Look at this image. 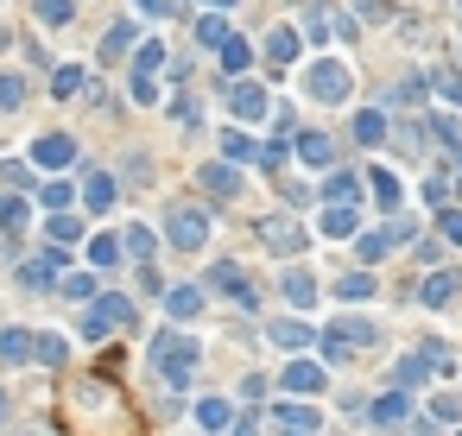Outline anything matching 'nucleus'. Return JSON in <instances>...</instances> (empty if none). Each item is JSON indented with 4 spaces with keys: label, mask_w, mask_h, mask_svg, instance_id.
<instances>
[{
    "label": "nucleus",
    "mask_w": 462,
    "mask_h": 436,
    "mask_svg": "<svg viewBox=\"0 0 462 436\" xmlns=\"http://www.w3.org/2000/svg\"><path fill=\"white\" fill-rule=\"evenodd\" d=\"M273 424H279L285 436H323V417L304 411V405H273Z\"/></svg>",
    "instance_id": "423d86ee"
},
{
    "label": "nucleus",
    "mask_w": 462,
    "mask_h": 436,
    "mask_svg": "<svg viewBox=\"0 0 462 436\" xmlns=\"http://www.w3.org/2000/svg\"><path fill=\"white\" fill-rule=\"evenodd\" d=\"M134 323V304L120 298V291H108V298H89V317H83V335L89 341H108L114 329H127Z\"/></svg>",
    "instance_id": "f03ea898"
},
{
    "label": "nucleus",
    "mask_w": 462,
    "mask_h": 436,
    "mask_svg": "<svg viewBox=\"0 0 462 436\" xmlns=\"http://www.w3.org/2000/svg\"><path fill=\"white\" fill-rule=\"evenodd\" d=\"M267 57H273V63H292V57H298V32H292V26H279V32L267 38Z\"/></svg>",
    "instance_id": "5701e85b"
},
{
    "label": "nucleus",
    "mask_w": 462,
    "mask_h": 436,
    "mask_svg": "<svg viewBox=\"0 0 462 436\" xmlns=\"http://www.w3.org/2000/svg\"><path fill=\"white\" fill-rule=\"evenodd\" d=\"M57 272H63V253H38V259H26V266H20V284L45 291V284H51Z\"/></svg>",
    "instance_id": "9d476101"
},
{
    "label": "nucleus",
    "mask_w": 462,
    "mask_h": 436,
    "mask_svg": "<svg viewBox=\"0 0 462 436\" xmlns=\"http://www.w3.org/2000/svg\"><path fill=\"white\" fill-rule=\"evenodd\" d=\"M32 13H38L45 26H70V20H77V13H70V0H38Z\"/></svg>",
    "instance_id": "c85d7f7f"
},
{
    "label": "nucleus",
    "mask_w": 462,
    "mask_h": 436,
    "mask_svg": "<svg viewBox=\"0 0 462 436\" xmlns=\"http://www.w3.org/2000/svg\"><path fill=\"white\" fill-rule=\"evenodd\" d=\"M406 417H412V405H406L400 392H386V399H374V424H386V430H392V424H406Z\"/></svg>",
    "instance_id": "dca6fc26"
},
{
    "label": "nucleus",
    "mask_w": 462,
    "mask_h": 436,
    "mask_svg": "<svg viewBox=\"0 0 462 436\" xmlns=\"http://www.w3.org/2000/svg\"><path fill=\"white\" fill-rule=\"evenodd\" d=\"M367 291H374V278H367V272H349V278L336 284V298H349V304H361V298H367Z\"/></svg>",
    "instance_id": "c756f323"
},
{
    "label": "nucleus",
    "mask_w": 462,
    "mask_h": 436,
    "mask_svg": "<svg viewBox=\"0 0 462 436\" xmlns=\"http://www.w3.org/2000/svg\"><path fill=\"white\" fill-rule=\"evenodd\" d=\"M260 165H267V171H279V165H285V139H273V145H260Z\"/></svg>",
    "instance_id": "a19ab883"
},
{
    "label": "nucleus",
    "mask_w": 462,
    "mask_h": 436,
    "mask_svg": "<svg viewBox=\"0 0 462 436\" xmlns=\"http://www.w3.org/2000/svg\"><path fill=\"white\" fill-rule=\"evenodd\" d=\"M392 13V0H361V20H386Z\"/></svg>",
    "instance_id": "49530a36"
},
{
    "label": "nucleus",
    "mask_w": 462,
    "mask_h": 436,
    "mask_svg": "<svg viewBox=\"0 0 462 436\" xmlns=\"http://www.w3.org/2000/svg\"><path fill=\"white\" fill-rule=\"evenodd\" d=\"M196 38H203V45H222V38H228V20H203V26H196Z\"/></svg>",
    "instance_id": "ea45409f"
},
{
    "label": "nucleus",
    "mask_w": 462,
    "mask_h": 436,
    "mask_svg": "<svg viewBox=\"0 0 462 436\" xmlns=\"http://www.w3.org/2000/svg\"><path fill=\"white\" fill-rule=\"evenodd\" d=\"M437 139H450V145L462 139V127H456V114H437Z\"/></svg>",
    "instance_id": "c03bdc74"
},
{
    "label": "nucleus",
    "mask_w": 462,
    "mask_h": 436,
    "mask_svg": "<svg viewBox=\"0 0 462 436\" xmlns=\"http://www.w3.org/2000/svg\"><path fill=\"white\" fill-rule=\"evenodd\" d=\"M304 89L317 95V102H329V108H336V102H349V63H336V57H323V63H310V77H304Z\"/></svg>",
    "instance_id": "7ed1b4c3"
},
{
    "label": "nucleus",
    "mask_w": 462,
    "mask_h": 436,
    "mask_svg": "<svg viewBox=\"0 0 462 436\" xmlns=\"http://www.w3.org/2000/svg\"><path fill=\"white\" fill-rule=\"evenodd\" d=\"M45 202L51 209H70V184H45Z\"/></svg>",
    "instance_id": "37998d69"
},
{
    "label": "nucleus",
    "mask_w": 462,
    "mask_h": 436,
    "mask_svg": "<svg viewBox=\"0 0 462 436\" xmlns=\"http://www.w3.org/2000/svg\"><path fill=\"white\" fill-rule=\"evenodd\" d=\"M190 367H196V341H190V335H159V341H153V374H159L171 392L190 386Z\"/></svg>",
    "instance_id": "f257e3e1"
},
{
    "label": "nucleus",
    "mask_w": 462,
    "mask_h": 436,
    "mask_svg": "<svg viewBox=\"0 0 462 436\" xmlns=\"http://www.w3.org/2000/svg\"><path fill=\"white\" fill-rule=\"evenodd\" d=\"M0 360H32V335L26 329H0Z\"/></svg>",
    "instance_id": "4be33fe9"
},
{
    "label": "nucleus",
    "mask_w": 462,
    "mask_h": 436,
    "mask_svg": "<svg viewBox=\"0 0 462 436\" xmlns=\"http://www.w3.org/2000/svg\"><path fill=\"white\" fill-rule=\"evenodd\" d=\"M153 70H165V45H140L134 51V77H153Z\"/></svg>",
    "instance_id": "cd10ccee"
},
{
    "label": "nucleus",
    "mask_w": 462,
    "mask_h": 436,
    "mask_svg": "<svg viewBox=\"0 0 462 436\" xmlns=\"http://www.w3.org/2000/svg\"><path fill=\"white\" fill-rule=\"evenodd\" d=\"M392 247V234H361V259H380Z\"/></svg>",
    "instance_id": "79ce46f5"
},
{
    "label": "nucleus",
    "mask_w": 462,
    "mask_h": 436,
    "mask_svg": "<svg viewBox=\"0 0 462 436\" xmlns=\"http://www.w3.org/2000/svg\"><path fill=\"white\" fill-rule=\"evenodd\" d=\"M51 89H57L63 102H70V95L83 89V70H77V63H63V70H57V83H51Z\"/></svg>",
    "instance_id": "72a5a7b5"
},
{
    "label": "nucleus",
    "mask_w": 462,
    "mask_h": 436,
    "mask_svg": "<svg viewBox=\"0 0 462 436\" xmlns=\"http://www.w3.org/2000/svg\"><path fill=\"white\" fill-rule=\"evenodd\" d=\"M228 114H235V120H260V114H267V95H260L253 83H235V89H228Z\"/></svg>",
    "instance_id": "1a4fd4ad"
},
{
    "label": "nucleus",
    "mask_w": 462,
    "mask_h": 436,
    "mask_svg": "<svg viewBox=\"0 0 462 436\" xmlns=\"http://www.w3.org/2000/svg\"><path fill=\"white\" fill-rule=\"evenodd\" d=\"M165 310L171 317H196V310H203V291H196V284H171L165 291Z\"/></svg>",
    "instance_id": "4468645a"
},
{
    "label": "nucleus",
    "mask_w": 462,
    "mask_h": 436,
    "mask_svg": "<svg viewBox=\"0 0 462 436\" xmlns=\"http://www.w3.org/2000/svg\"><path fill=\"white\" fill-rule=\"evenodd\" d=\"M45 228H51V241H57V247H77V241H83V222H77V215H63V209L51 215Z\"/></svg>",
    "instance_id": "a211bd4d"
},
{
    "label": "nucleus",
    "mask_w": 462,
    "mask_h": 436,
    "mask_svg": "<svg viewBox=\"0 0 462 436\" xmlns=\"http://www.w3.org/2000/svg\"><path fill=\"white\" fill-rule=\"evenodd\" d=\"M279 386H285V392H298V399H310V392H323V360H310V354H298V360H285V374H279Z\"/></svg>",
    "instance_id": "39448f33"
},
{
    "label": "nucleus",
    "mask_w": 462,
    "mask_h": 436,
    "mask_svg": "<svg viewBox=\"0 0 462 436\" xmlns=\"http://www.w3.org/2000/svg\"><path fill=\"white\" fill-rule=\"evenodd\" d=\"M222 63H228V70H247V45H241V38H235V32H228V38H222Z\"/></svg>",
    "instance_id": "e433bc0d"
},
{
    "label": "nucleus",
    "mask_w": 462,
    "mask_h": 436,
    "mask_svg": "<svg viewBox=\"0 0 462 436\" xmlns=\"http://www.w3.org/2000/svg\"><path fill=\"white\" fill-rule=\"evenodd\" d=\"M0 411H7V405H0Z\"/></svg>",
    "instance_id": "3c124183"
},
{
    "label": "nucleus",
    "mask_w": 462,
    "mask_h": 436,
    "mask_svg": "<svg viewBox=\"0 0 462 436\" xmlns=\"http://www.w3.org/2000/svg\"><path fill=\"white\" fill-rule=\"evenodd\" d=\"M63 298L89 304V298H95V278H89V272H70V278H63Z\"/></svg>",
    "instance_id": "2f4dec72"
},
{
    "label": "nucleus",
    "mask_w": 462,
    "mask_h": 436,
    "mask_svg": "<svg viewBox=\"0 0 462 436\" xmlns=\"http://www.w3.org/2000/svg\"><path fill=\"white\" fill-rule=\"evenodd\" d=\"M32 159H38L45 171H63V165H70V159H77V145H70V139H63V133H51V139H38V145H32Z\"/></svg>",
    "instance_id": "6e6552de"
},
{
    "label": "nucleus",
    "mask_w": 462,
    "mask_h": 436,
    "mask_svg": "<svg viewBox=\"0 0 462 436\" xmlns=\"http://www.w3.org/2000/svg\"><path fill=\"white\" fill-rule=\"evenodd\" d=\"M127 253H134V259H153V234L146 228H127V241H120Z\"/></svg>",
    "instance_id": "c9c22d12"
},
{
    "label": "nucleus",
    "mask_w": 462,
    "mask_h": 436,
    "mask_svg": "<svg viewBox=\"0 0 462 436\" xmlns=\"http://www.w3.org/2000/svg\"><path fill=\"white\" fill-rule=\"evenodd\" d=\"M83 202H89V209H108V202H114V177H108V171H95V177L83 184Z\"/></svg>",
    "instance_id": "b1692460"
},
{
    "label": "nucleus",
    "mask_w": 462,
    "mask_h": 436,
    "mask_svg": "<svg viewBox=\"0 0 462 436\" xmlns=\"http://www.w3.org/2000/svg\"><path fill=\"white\" fill-rule=\"evenodd\" d=\"M210 284H216V291H228L235 304H253V284L241 278V266H216V272H210Z\"/></svg>",
    "instance_id": "ddd939ff"
},
{
    "label": "nucleus",
    "mask_w": 462,
    "mask_h": 436,
    "mask_svg": "<svg viewBox=\"0 0 462 436\" xmlns=\"http://www.w3.org/2000/svg\"><path fill=\"white\" fill-rule=\"evenodd\" d=\"M323 196H329V202H349V196H355V177H342V171H336V177L323 184Z\"/></svg>",
    "instance_id": "4c0bfd02"
},
{
    "label": "nucleus",
    "mask_w": 462,
    "mask_h": 436,
    "mask_svg": "<svg viewBox=\"0 0 462 436\" xmlns=\"http://www.w3.org/2000/svg\"><path fill=\"white\" fill-rule=\"evenodd\" d=\"M260 241H267L273 253H298V247H304V228H298V222H285V215H273V222L260 228Z\"/></svg>",
    "instance_id": "0eeeda50"
},
{
    "label": "nucleus",
    "mask_w": 462,
    "mask_h": 436,
    "mask_svg": "<svg viewBox=\"0 0 462 436\" xmlns=\"http://www.w3.org/2000/svg\"><path fill=\"white\" fill-rule=\"evenodd\" d=\"M355 139H367V145H380V139H386V114H380V108H367V114L355 120Z\"/></svg>",
    "instance_id": "a878e982"
},
{
    "label": "nucleus",
    "mask_w": 462,
    "mask_h": 436,
    "mask_svg": "<svg viewBox=\"0 0 462 436\" xmlns=\"http://www.w3.org/2000/svg\"><path fill=\"white\" fill-rule=\"evenodd\" d=\"M89 259H95V266H114V259H120V241H114V234L89 241Z\"/></svg>",
    "instance_id": "f704fd0d"
},
{
    "label": "nucleus",
    "mask_w": 462,
    "mask_h": 436,
    "mask_svg": "<svg viewBox=\"0 0 462 436\" xmlns=\"http://www.w3.org/2000/svg\"><path fill=\"white\" fill-rule=\"evenodd\" d=\"M26 215H32V209H26L20 196H0V228H7V234H20V228H26Z\"/></svg>",
    "instance_id": "393cba45"
},
{
    "label": "nucleus",
    "mask_w": 462,
    "mask_h": 436,
    "mask_svg": "<svg viewBox=\"0 0 462 436\" xmlns=\"http://www.w3.org/2000/svg\"><path fill=\"white\" fill-rule=\"evenodd\" d=\"M285 298H292L298 310H310V304H317V278H310V272H292V278H285Z\"/></svg>",
    "instance_id": "412c9836"
},
{
    "label": "nucleus",
    "mask_w": 462,
    "mask_h": 436,
    "mask_svg": "<svg viewBox=\"0 0 462 436\" xmlns=\"http://www.w3.org/2000/svg\"><path fill=\"white\" fill-rule=\"evenodd\" d=\"M456 291H462V278H456V272H431V278L418 284V298H425L431 310H443V304L456 298Z\"/></svg>",
    "instance_id": "9b49d317"
},
{
    "label": "nucleus",
    "mask_w": 462,
    "mask_h": 436,
    "mask_svg": "<svg viewBox=\"0 0 462 436\" xmlns=\"http://www.w3.org/2000/svg\"><path fill=\"white\" fill-rule=\"evenodd\" d=\"M165 234H171V247H184V253H196V247H203V241H210V215H203V209H177Z\"/></svg>",
    "instance_id": "20e7f679"
},
{
    "label": "nucleus",
    "mask_w": 462,
    "mask_h": 436,
    "mask_svg": "<svg viewBox=\"0 0 462 436\" xmlns=\"http://www.w3.org/2000/svg\"><path fill=\"white\" fill-rule=\"evenodd\" d=\"M127 45H134V26H127V20H120V26H114V32H108V57H120V51H127Z\"/></svg>",
    "instance_id": "58836bf2"
},
{
    "label": "nucleus",
    "mask_w": 462,
    "mask_h": 436,
    "mask_svg": "<svg viewBox=\"0 0 462 436\" xmlns=\"http://www.w3.org/2000/svg\"><path fill=\"white\" fill-rule=\"evenodd\" d=\"M203 184H210V196H235V190H241V171H228V165L216 159V165L203 171Z\"/></svg>",
    "instance_id": "6ab92c4d"
},
{
    "label": "nucleus",
    "mask_w": 462,
    "mask_h": 436,
    "mask_svg": "<svg viewBox=\"0 0 462 436\" xmlns=\"http://www.w3.org/2000/svg\"><path fill=\"white\" fill-rule=\"evenodd\" d=\"M196 424H203V430H228V424H235V411H228L222 399H196Z\"/></svg>",
    "instance_id": "f3484780"
},
{
    "label": "nucleus",
    "mask_w": 462,
    "mask_h": 436,
    "mask_svg": "<svg viewBox=\"0 0 462 436\" xmlns=\"http://www.w3.org/2000/svg\"><path fill=\"white\" fill-rule=\"evenodd\" d=\"M140 13H177V0H140Z\"/></svg>",
    "instance_id": "09e8293b"
},
{
    "label": "nucleus",
    "mask_w": 462,
    "mask_h": 436,
    "mask_svg": "<svg viewBox=\"0 0 462 436\" xmlns=\"http://www.w3.org/2000/svg\"><path fill=\"white\" fill-rule=\"evenodd\" d=\"M32 354L45 360V367H63V360H70V341H63V335H38V341H32Z\"/></svg>",
    "instance_id": "aec40b11"
},
{
    "label": "nucleus",
    "mask_w": 462,
    "mask_h": 436,
    "mask_svg": "<svg viewBox=\"0 0 462 436\" xmlns=\"http://www.w3.org/2000/svg\"><path fill=\"white\" fill-rule=\"evenodd\" d=\"M210 7H216V13H228V7H235V0H210Z\"/></svg>",
    "instance_id": "8fccbe9b"
},
{
    "label": "nucleus",
    "mask_w": 462,
    "mask_h": 436,
    "mask_svg": "<svg viewBox=\"0 0 462 436\" xmlns=\"http://www.w3.org/2000/svg\"><path fill=\"white\" fill-rule=\"evenodd\" d=\"M443 234H450V241H462V209H443Z\"/></svg>",
    "instance_id": "de8ad7c7"
},
{
    "label": "nucleus",
    "mask_w": 462,
    "mask_h": 436,
    "mask_svg": "<svg viewBox=\"0 0 462 436\" xmlns=\"http://www.w3.org/2000/svg\"><path fill=\"white\" fill-rule=\"evenodd\" d=\"M431 411H437V417H443V424H456V417H462V399H437V405H431Z\"/></svg>",
    "instance_id": "a18cd8bd"
},
{
    "label": "nucleus",
    "mask_w": 462,
    "mask_h": 436,
    "mask_svg": "<svg viewBox=\"0 0 462 436\" xmlns=\"http://www.w3.org/2000/svg\"><path fill=\"white\" fill-rule=\"evenodd\" d=\"M355 222H361V215H355L349 202H329V209H323V234H329V241H355Z\"/></svg>",
    "instance_id": "f8f14e48"
},
{
    "label": "nucleus",
    "mask_w": 462,
    "mask_h": 436,
    "mask_svg": "<svg viewBox=\"0 0 462 436\" xmlns=\"http://www.w3.org/2000/svg\"><path fill=\"white\" fill-rule=\"evenodd\" d=\"M367 184H374V202H380V209H400V184H392L386 171H374Z\"/></svg>",
    "instance_id": "7c9ffc66"
},
{
    "label": "nucleus",
    "mask_w": 462,
    "mask_h": 436,
    "mask_svg": "<svg viewBox=\"0 0 462 436\" xmlns=\"http://www.w3.org/2000/svg\"><path fill=\"white\" fill-rule=\"evenodd\" d=\"M298 159H304V165H329V139H323V133H304V139H298Z\"/></svg>",
    "instance_id": "bb28decb"
},
{
    "label": "nucleus",
    "mask_w": 462,
    "mask_h": 436,
    "mask_svg": "<svg viewBox=\"0 0 462 436\" xmlns=\"http://www.w3.org/2000/svg\"><path fill=\"white\" fill-rule=\"evenodd\" d=\"M273 341L292 348V354H304V348L317 341V329H310V323H273Z\"/></svg>",
    "instance_id": "2eb2a0df"
},
{
    "label": "nucleus",
    "mask_w": 462,
    "mask_h": 436,
    "mask_svg": "<svg viewBox=\"0 0 462 436\" xmlns=\"http://www.w3.org/2000/svg\"><path fill=\"white\" fill-rule=\"evenodd\" d=\"M26 102V83L13 77V70H0V108H20Z\"/></svg>",
    "instance_id": "473e14b6"
}]
</instances>
